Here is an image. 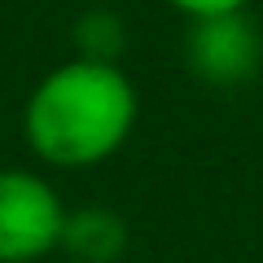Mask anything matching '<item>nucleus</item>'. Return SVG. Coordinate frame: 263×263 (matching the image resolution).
Masks as SVG:
<instances>
[{
  "label": "nucleus",
  "instance_id": "obj_1",
  "mask_svg": "<svg viewBox=\"0 0 263 263\" xmlns=\"http://www.w3.org/2000/svg\"><path fill=\"white\" fill-rule=\"evenodd\" d=\"M136 88L105 57H75L31 88L22 132L35 158L53 167H97L114 158L136 127Z\"/></svg>",
  "mask_w": 263,
  "mask_h": 263
},
{
  "label": "nucleus",
  "instance_id": "obj_2",
  "mask_svg": "<svg viewBox=\"0 0 263 263\" xmlns=\"http://www.w3.org/2000/svg\"><path fill=\"white\" fill-rule=\"evenodd\" d=\"M66 215L57 189L35 171L0 167V263H35L66 241Z\"/></svg>",
  "mask_w": 263,
  "mask_h": 263
},
{
  "label": "nucleus",
  "instance_id": "obj_3",
  "mask_svg": "<svg viewBox=\"0 0 263 263\" xmlns=\"http://www.w3.org/2000/svg\"><path fill=\"white\" fill-rule=\"evenodd\" d=\"M193 70L211 84H237L259 66V35L250 31V22L241 13H228V18H206L193 22Z\"/></svg>",
  "mask_w": 263,
  "mask_h": 263
},
{
  "label": "nucleus",
  "instance_id": "obj_4",
  "mask_svg": "<svg viewBox=\"0 0 263 263\" xmlns=\"http://www.w3.org/2000/svg\"><path fill=\"white\" fill-rule=\"evenodd\" d=\"M171 9H180L184 18L206 22V18H228V13H241L250 0H167Z\"/></svg>",
  "mask_w": 263,
  "mask_h": 263
}]
</instances>
